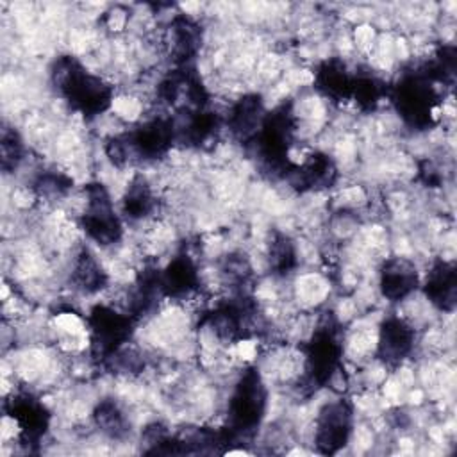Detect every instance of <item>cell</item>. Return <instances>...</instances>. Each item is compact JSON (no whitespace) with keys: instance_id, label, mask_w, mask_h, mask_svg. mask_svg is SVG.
<instances>
[{"instance_id":"8","label":"cell","mask_w":457,"mask_h":457,"mask_svg":"<svg viewBox=\"0 0 457 457\" xmlns=\"http://www.w3.org/2000/svg\"><path fill=\"white\" fill-rule=\"evenodd\" d=\"M423 289L432 305L450 312L455 305V266L448 261L434 262L427 271Z\"/></svg>"},{"instance_id":"9","label":"cell","mask_w":457,"mask_h":457,"mask_svg":"<svg viewBox=\"0 0 457 457\" xmlns=\"http://www.w3.org/2000/svg\"><path fill=\"white\" fill-rule=\"evenodd\" d=\"M157 209V196L146 177L136 175L121 196V212L127 220L141 221Z\"/></svg>"},{"instance_id":"4","label":"cell","mask_w":457,"mask_h":457,"mask_svg":"<svg viewBox=\"0 0 457 457\" xmlns=\"http://www.w3.org/2000/svg\"><path fill=\"white\" fill-rule=\"evenodd\" d=\"M432 82L434 80L418 71L411 77H405L396 87L395 100L398 105V112L412 127H423L430 123L437 100Z\"/></svg>"},{"instance_id":"10","label":"cell","mask_w":457,"mask_h":457,"mask_svg":"<svg viewBox=\"0 0 457 457\" xmlns=\"http://www.w3.org/2000/svg\"><path fill=\"white\" fill-rule=\"evenodd\" d=\"M316 87L330 100H345L352 96L355 77L339 59L325 61L316 71Z\"/></svg>"},{"instance_id":"11","label":"cell","mask_w":457,"mask_h":457,"mask_svg":"<svg viewBox=\"0 0 457 457\" xmlns=\"http://www.w3.org/2000/svg\"><path fill=\"white\" fill-rule=\"evenodd\" d=\"M93 421L96 425V428L112 437V439H120L127 434V418L125 412L121 411V407L111 400H100L93 411Z\"/></svg>"},{"instance_id":"6","label":"cell","mask_w":457,"mask_h":457,"mask_svg":"<svg viewBox=\"0 0 457 457\" xmlns=\"http://www.w3.org/2000/svg\"><path fill=\"white\" fill-rule=\"evenodd\" d=\"M414 328L402 318H387L378 330L377 357L387 366H398L414 350Z\"/></svg>"},{"instance_id":"7","label":"cell","mask_w":457,"mask_h":457,"mask_svg":"<svg viewBox=\"0 0 457 457\" xmlns=\"http://www.w3.org/2000/svg\"><path fill=\"white\" fill-rule=\"evenodd\" d=\"M416 266L405 257H389L378 271V287L389 302H400L418 287Z\"/></svg>"},{"instance_id":"1","label":"cell","mask_w":457,"mask_h":457,"mask_svg":"<svg viewBox=\"0 0 457 457\" xmlns=\"http://www.w3.org/2000/svg\"><path fill=\"white\" fill-rule=\"evenodd\" d=\"M52 79L61 96L84 116L102 114L112 102V87L73 57L57 59Z\"/></svg>"},{"instance_id":"5","label":"cell","mask_w":457,"mask_h":457,"mask_svg":"<svg viewBox=\"0 0 457 457\" xmlns=\"http://www.w3.org/2000/svg\"><path fill=\"white\" fill-rule=\"evenodd\" d=\"M352 432V407L337 398L325 403L314 420V445L321 453H336L343 448Z\"/></svg>"},{"instance_id":"3","label":"cell","mask_w":457,"mask_h":457,"mask_svg":"<svg viewBox=\"0 0 457 457\" xmlns=\"http://www.w3.org/2000/svg\"><path fill=\"white\" fill-rule=\"evenodd\" d=\"M84 209L80 214V227L84 234L98 246L116 245L121 237L123 227L104 184H87L84 187Z\"/></svg>"},{"instance_id":"2","label":"cell","mask_w":457,"mask_h":457,"mask_svg":"<svg viewBox=\"0 0 457 457\" xmlns=\"http://www.w3.org/2000/svg\"><path fill=\"white\" fill-rule=\"evenodd\" d=\"M268 403V391L259 370L248 368L236 380L227 405L228 439L248 436L261 425Z\"/></svg>"}]
</instances>
